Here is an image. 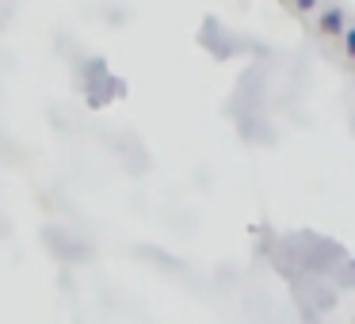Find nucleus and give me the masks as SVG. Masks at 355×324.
I'll return each instance as SVG.
<instances>
[{
  "label": "nucleus",
  "instance_id": "1",
  "mask_svg": "<svg viewBox=\"0 0 355 324\" xmlns=\"http://www.w3.org/2000/svg\"><path fill=\"white\" fill-rule=\"evenodd\" d=\"M340 24H344V16H340L336 8H332V12H324L321 27H324V31H329V35H336V31H340Z\"/></svg>",
  "mask_w": 355,
  "mask_h": 324
},
{
  "label": "nucleus",
  "instance_id": "2",
  "mask_svg": "<svg viewBox=\"0 0 355 324\" xmlns=\"http://www.w3.org/2000/svg\"><path fill=\"white\" fill-rule=\"evenodd\" d=\"M347 50H355V27H347Z\"/></svg>",
  "mask_w": 355,
  "mask_h": 324
}]
</instances>
